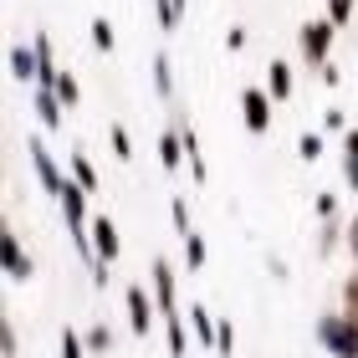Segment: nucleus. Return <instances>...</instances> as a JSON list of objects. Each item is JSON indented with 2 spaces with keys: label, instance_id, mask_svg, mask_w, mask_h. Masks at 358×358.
Wrapping results in <instances>:
<instances>
[{
  "label": "nucleus",
  "instance_id": "22",
  "mask_svg": "<svg viewBox=\"0 0 358 358\" xmlns=\"http://www.w3.org/2000/svg\"><path fill=\"white\" fill-rule=\"evenodd\" d=\"M164 322H169V353L185 358V328H179V317H164Z\"/></svg>",
  "mask_w": 358,
  "mask_h": 358
},
{
  "label": "nucleus",
  "instance_id": "17",
  "mask_svg": "<svg viewBox=\"0 0 358 358\" xmlns=\"http://www.w3.org/2000/svg\"><path fill=\"white\" fill-rule=\"evenodd\" d=\"M57 97H62L67 108H77V97H83V87H77V77H72V72H62V77H57Z\"/></svg>",
  "mask_w": 358,
  "mask_h": 358
},
{
  "label": "nucleus",
  "instance_id": "16",
  "mask_svg": "<svg viewBox=\"0 0 358 358\" xmlns=\"http://www.w3.org/2000/svg\"><path fill=\"white\" fill-rule=\"evenodd\" d=\"M154 87H159V97H169V92H174V72H169V57H154Z\"/></svg>",
  "mask_w": 358,
  "mask_h": 358
},
{
  "label": "nucleus",
  "instance_id": "3",
  "mask_svg": "<svg viewBox=\"0 0 358 358\" xmlns=\"http://www.w3.org/2000/svg\"><path fill=\"white\" fill-rule=\"evenodd\" d=\"M333 21H313V26H302V57L313 62V67H322L328 62V52H333Z\"/></svg>",
  "mask_w": 358,
  "mask_h": 358
},
{
  "label": "nucleus",
  "instance_id": "26",
  "mask_svg": "<svg viewBox=\"0 0 358 358\" xmlns=\"http://www.w3.org/2000/svg\"><path fill=\"white\" fill-rule=\"evenodd\" d=\"M169 215H174V225H179V236H189V210H185V200H174Z\"/></svg>",
  "mask_w": 358,
  "mask_h": 358
},
{
  "label": "nucleus",
  "instance_id": "25",
  "mask_svg": "<svg viewBox=\"0 0 358 358\" xmlns=\"http://www.w3.org/2000/svg\"><path fill=\"white\" fill-rule=\"evenodd\" d=\"M231 348H236V328H231V322H220V333H215V353L225 358Z\"/></svg>",
  "mask_w": 358,
  "mask_h": 358
},
{
  "label": "nucleus",
  "instance_id": "9",
  "mask_svg": "<svg viewBox=\"0 0 358 358\" xmlns=\"http://www.w3.org/2000/svg\"><path fill=\"white\" fill-rule=\"evenodd\" d=\"M62 97H57V87H36V118H41V128H62Z\"/></svg>",
  "mask_w": 358,
  "mask_h": 358
},
{
  "label": "nucleus",
  "instance_id": "29",
  "mask_svg": "<svg viewBox=\"0 0 358 358\" xmlns=\"http://www.w3.org/2000/svg\"><path fill=\"white\" fill-rule=\"evenodd\" d=\"M317 77H322V83H328V87H338V77H343V72H338V67H328V62H322V67H317Z\"/></svg>",
  "mask_w": 358,
  "mask_h": 358
},
{
  "label": "nucleus",
  "instance_id": "30",
  "mask_svg": "<svg viewBox=\"0 0 358 358\" xmlns=\"http://www.w3.org/2000/svg\"><path fill=\"white\" fill-rule=\"evenodd\" d=\"M343 154H353V159H358V128H348V138H343Z\"/></svg>",
  "mask_w": 358,
  "mask_h": 358
},
{
  "label": "nucleus",
  "instance_id": "7",
  "mask_svg": "<svg viewBox=\"0 0 358 358\" xmlns=\"http://www.w3.org/2000/svg\"><path fill=\"white\" fill-rule=\"evenodd\" d=\"M154 271V297H159V317H174V307H179V297H174V266L159 256V262L149 266Z\"/></svg>",
  "mask_w": 358,
  "mask_h": 358
},
{
  "label": "nucleus",
  "instance_id": "24",
  "mask_svg": "<svg viewBox=\"0 0 358 358\" xmlns=\"http://www.w3.org/2000/svg\"><path fill=\"white\" fill-rule=\"evenodd\" d=\"M348 15H353V0H328V21L333 26H343Z\"/></svg>",
  "mask_w": 358,
  "mask_h": 358
},
{
  "label": "nucleus",
  "instance_id": "8",
  "mask_svg": "<svg viewBox=\"0 0 358 358\" xmlns=\"http://www.w3.org/2000/svg\"><path fill=\"white\" fill-rule=\"evenodd\" d=\"M6 271H10V282H26V276L36 271V266H31V256H26V246H21V236H15V231H6Z\"/></svg>",
  "mask_w": 358,
  "mask_h": 358
},
{
  "label": "nucleus",
  "instance_id": "21",
  "mask_svg": "<svg viewBox=\"0 0 358 358\" xmlns=\"http://www.w3.org/2000/svg\"><path fill=\"white\" fill-rule=\"evenodd\" d=\"M87 348H92V353H108V348H113V333L103 328V322H97V328L87 333Z\"/></svg>",
  "mask_w": 358,
  "mask_h": 358
},
{
  "label": "nucleus",
  "instance_id": "27",
  "mask_svg": "<svg viewBox=\"0 0 358 358\" xmlns=\"http://www.w3.org/2000/svg\"><path fill=\"white\" fill-rule=\"evenodd\" d=\"M348 317L358 322V276H353V282H348Z\"/></svg>",
  "mask_w": 358,
  "mask_h": 358
},
{
  "label": "nucleus",
  "instance_id": "15",
  "mask_svg": "<svg viewBox=\"0 0 358 358\" xmlns=\"http://www.w3.org/2000/svg\"><path fill=\"white\" fill-rule=\"evenodd\" d=\"M72 179H77V185H83L87 194L97 189V169L87 164V159H83V154H72Z\"/></svg>",
  "mask_w": 358,
  "mask_h": 358
},
{
  "label": "nucleus",
  "instance_id": "10",
  "mask_svg": "<svg viewBox=\"0 0 358 358\" xmlns=\"http://www.w3.org/2000/svg\"><path fill=\"white\" fill-rule=\"evenodd\" d=\"M189 333H194V343H200V348H215V322H210V307H200V302H194L189 307Z\"/></svg>",
  "mask_w": 358,
  "mask_h": 358
},
{
  "label": "nucleus",
  "instance_id": "13",
  "mask_svg": "<svg viewBox=\"0 0 358 358\" xmlns=\"http://www.w3.org/2000/svg\"><path fill=\"white\" fill-rule=\"evenodd\" d=\"M185 149H189V143H185V134H164V138H159V159H164V169H179Z\"/></svg>",
  "mask_w": 358,
  "mask_h": 358
},
{
  "label": "nucleus",
  "instance_id": "14",
  "mask_svg": "<svg viewBox=\"0 0 358 358\" xmlns=\"http://www.w3.org/2000/svg\"><path fill=\"white\" fill-rule=\"evenodd\" d=\"M205 256H210V251H205V241L189 231V236H185V266H189V271H200V266H205Z\"/></svg>",
  "mask_w": 358,
  "mask_h": 358
},
{
  "label": "nucleus",
  "instance_id": "12",
  "mask_svg": "<svg viewBox=\"0 0 358 358\" xmlns=\"http://www.w3.org/2000/svg\"><path fill=\"white\" fill-rule=\"evenodd\" d=\"M266 92L276 97V103L292 97V67H287V62H271V67H266Z\"/></svg>",
  "mask_w": 358,
  "mask_h": 358
},
{
  "label": "nucleus",
  "instance_id": "23",
  "mask_svg": "<svg viewBox=\"0 0 358 358\" xmlns=\"http://www.w3.org/2000/svg\"><path fill=\"white\" fill-rule=\"evenodd\" d=\"M113 154H118V159H134V143H128V128H118V123H113Z\"/></svg>",
  "mask_w": 358,
  "mask_h": 358
},
{
  "label": "nucleus",
  "instance_id": "1",
  "mask_svg": "<svg viewBox=\"0 0 358 358\" xmlns=\"http://www.w3.org/2000/svg\"><path fill=\"white\" fill-rule=\"evenodd\" d=\"M317 343L333 358H358V322L348 313H322L317 317Z\"/></svg>",
  "mask_w": 358,
  "mask_h": 358
},
{
  "label": "nucleus",
  "instance_id": "19",
  "mask_svg": "<svg viewBox=\"0 0 358 358\" xmlns=\"http://www.w3.org/2000/svg\"><path fill=\"white\" fill-rule=\"evenodd\" d=\"M297 154L307 159V164H317V159H322V138H317V134H302V143H297Z\"/></svg>",
  "mask_w": 358,
  "mask_h": 358
},
{
  "label": "nucleus",
  "instance_id": "20",
  "mask_svg": "<svg viewBox=\"0 0 358 358\" xmlns=\"http://www.w3.org/2000/svg\"><path fill=\"white\" fill-rule=\"evenodd\" d=\"M92 46L97 52H113V26L108 21H92Z\"/></svg>",
  "mask_w": 358,
  "mask_h": 358
},
{
  "label": "nucleus",
  "instance_id": "4",
  "mask_svg": "<svg viewBox=\"0 0 358 358\" xmlns=\"http://www.w3.org/2000/svg\"><path fill=\"white\" fill-rule=\"evenodd\" d=\"M241 113H246V128H251V134H266V128H271V92L246 87V92H241Z\"/></svg>",
  "mask_w": 358,
  "mask_h": 358
},
{
  "label": "nucleus",
  "instance_id": "2",
  "mask_svg": "<svg viewBox=\"0 0 358 358\" xmlns=\"http://www.w3.org/2000/svg\"><path fill=\"white\" fill-rule=\"evenodd\" d=\"M31 169H36L41 189L52 194V200H62V189H67V179H62V169L52 164V154H46V143H41V138H31Z\"/></svg>",
  "mask_w": 358,
  "mask_h": 358
},
{
  "label": "nucleus",
  "instance_id": "5",
  "mask_svg": "<svg viewBox=\"0 0 358 358\" xmlns=\"http://www.w3.org/2000/svg\"><path fill=\"white\" fill-rule=\"evenodd\" d=\"M123 302H128V328H134L138 338H149V333H154V302H149V292H143V287H128Z\"/></svg>",
  "mask_w": 358,
  "mask_h": 358
},
{
  "label": "nucleus",
  "instance_id": "28",
  "mask_svg": "<svg viewBox=\"0 0 358 358\" xmlns=\"http://www.w3.org/2000/svg\"><path fill=\"white\" fill-rule=\"evenodd\" d=\"M343 174H348V185L358 189V159H353V154H343Z\"/></svg>",
  "mask_w": 358,
  "mask_h": 358
},
{
  "label": "nucleus",
  "instance_id": "18",
  "mask_svg": "<svg viewBox=\"0 0 358 358\" xmlns=\"http://www.w3.org/2000/svg\"><path fill=\"white\" fill-rule=\"evenodd\" d=\"M87 353V343L77 338V328H62V358H83Z\"/></svg>",
  "mask_w": 358,
  "mask_h": 358
},
{
  "label": "nucleus",
  "instance_id": "6",
  "mask_svg": "<svg viewBox=\"0 0 358 358\" xmlns=\"http://www.w3.org/2000/svg\"><path fill=\"white\" fill-rule=\"evenodd\" d=\"M92 251H97V262H118V251H123V241H118V225H113L108 215H97L92 220Z\"/></svg>",
  "mask_w": 358,
  "mask_h": 358
},
{
  "label": "nucleus",
  "instance_id": "11",
  "mask_svg": "<svg viewBox=\"0 0 358 358\" xmlns=\"http://www.w3.org/2000/svg\"><path fill=\"white\" fill-rule=\"evenodd\" d=\"M10 72L21 77V83H31V77H41V57L31 52V46H10Z\"/></svg>",
  "mask_w": 358,
  "mask_h": 358
},
{
  "label": "nucleus",
  "instance_id": "31",
  "mask_svg": "<svg viewBox=\"0 0 358 358\" xmlns=\"http://www.w3.org/2000/svg\"><path fill=\"white\" fill-rule=\"evenodd\" d=\"M348 251H353V256H358V220H353V225H348Z\"/></svg>",
  "mask_w": 358,
  "mask_h": 358
}]
</instances>
